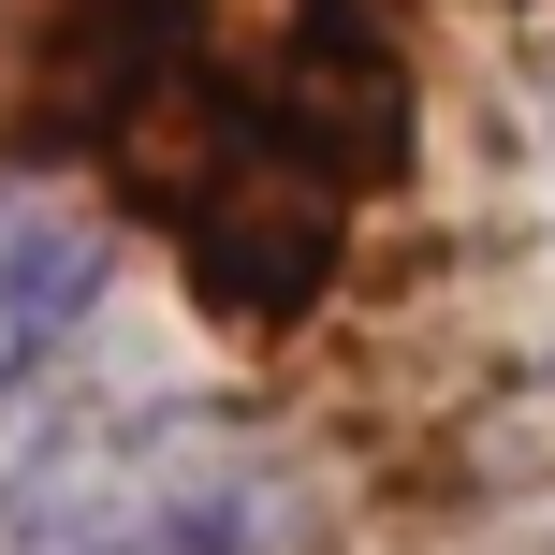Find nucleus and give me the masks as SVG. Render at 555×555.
I'll return each instance as SVG.
<instances>
[{"mask_svg":"<svg viewBox=\"0 0 555 555\" xmlns=\"http://www.w3.org/2000/svg\"><path fill=\"white\" fill-rule=\"evenodd\" d=\"M307 453L249 395H117L0 468V555H307Z\"/></svg>","mask_w":555,"mask_h":555,"instance_id":"nucleus-1","label":"nucleus"},{"mask_svg":"<svg viewBox=\"0 0 555 555\" xmlns=\"http://www.w3.org/2000/svg\"><path fill=\"white\" fill-rule=\"evenodd\" d=\"M103 278H117V234H103L88 191H0V424L59 380Z\"/></svg>","mask_w":555,"mask_h":555,"instance_id":"nucleus-2","label":"nucleus"}]
</instances>
